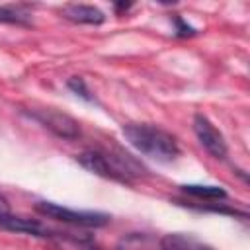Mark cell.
<instances>
[{
    "label": "cell",
    "instance_id": "obj_10",
    "mask_svg": "<svg viewBox=\"0 0 250 250\" xmlns=\"http://www.w3.org/2000/svg\"><path fill=\"white\" fill-rule=\"evenodd\" d=\"M0 23L12 25H31V14L25 4H8L0 6Z\"/></svg>",
    "mask_w": 250,
    "mask_h": 250
},
{
    "label": "cell",
    "instance_id": "obj_4",
    "mask_svg": "<svg viewBox=\"0 0 250 250\" xmlns=\"http://www.w3.org/2000/svg\"><path fill=\"white\" fill-rule=\"evenodd\" d=\"M23 113H25L27 117H31L33 121H37L39 125H43L45 129H49L53 135L61 137V139L74 141V139H78V135H80L78 123H76L70 115H66V113L59 111V109H53V107H39V109H29V111L23 109Z\"/></svg>",
    "mask_w": 250,
    "mask_h": 250
},
{
    "label": "cell",
    "instance_id": "obj_6",
    "mask_svg": "<svg viewBox=\"0 0 250 250\" xmlns=\"http://www.w3.org/2000/svg\"><path fill=\"white\" fill-rule=\"evenodd\" d=\"M0 227L4 230H10V232H23V234L41 236V238H51V236L59 234V232L51 230L49 227L41 225L35 219H23V217H16V215H10V213L0 219Z\"/></svg>",
    "mask_w": 250,
    "mask_h": 250
},
{
    "label": "cell",
    "instance_id": "obj_7",
    "mask_svg": "<svg viewBox=\"0 0 250 250\" xmlns=\"http://www.w3.org/2000/svg\"><path fill=\"white\" fill-rule=\"evenodd\" d=\"M61 16L72 23H84V25H100L105 21L104 12L90 4H66L62 6Z\"/></svg>",
    "mask_w": 250,
    "mask_h": 250
},
{
    "label": "cell",
    "instance_id": "obj_1",
    "mask_svg": "<svg viewBox=\"0 0 250 250\" xmlns=\"http://www.w3.org/2000/svg\"><path fill=\"white\" fill-rule=\"evenodd\" d=\"M76 160L88 172L107 178V180L121 182V184H131L133 178L146 174V168L139 160H135V156L127 152H119V150L105 152V150L90 148V150L76 154Z\"/></svg>",
    "mask_w": 250,
    "mask_h": 250
},
{
    "label": "cell",
    "instance_id": "obj_12",
    "mask_svg": "<svg viewBox=\"0 0 250 250\" xmlns=\"http://www.w3.org/2000/svg\"><path fill=\"white\" fill-rule=\"evenodd\" d=\"M66 86H68V90H72V92H74L76 96H80L82 100H86V102H94V98L90 96V90L86 88V82H84L82 76H72V78H68Z\"/></svg>",
    "mask_w": 250,
    "mask_h": 250
},
{
    "label": "cell",
    "instance_id": "obj_8",
    "mask_svg": "<svg viewBox=\"0 0 250 250\" xmlns=\"http://www.w3.org/2000/svg\"><path fill=\"white\" fill-rule=\"evenodd\" d=\"M115 250H160V240L150 232H129L117 240Z\"/></svg>",
    "mask_w": 250,
    "mask_h": 250
},
{
    "label": "cell",
    "instance_id": "obj_13",
    "mask_svg": "<svg viewBox=\"0 0 250 250\" xmlns=\"http://www.w3.org/2000/svg\"><path fill=\"white\" fill-rule=\"evenodd\" d=\"M174 25H176V37H191L197 33V29L186 23L182 16H174Z\"/></svg>",
    "mask_w": 250,
    "mask_h": 250
},
{
    "label": "cell",
    "instance_id": "obj_5",
    "mask_svg": "<svg viewBox=\"0 0 250 250\" xmlns=\"http://www.w3.org/2000/svg\"><path fill=\"white\" fill-rule=\"evenodd\" d=\"M193 133L197 137V141L201 143V146L213 156V158H227V141L223 137V133L203 115V113H195L193 115Z\"/></svg>",
    "mask_w": 250,
    "mask_h": 250
},
{
    "label": "cell",
    "instance_id": "obj_14",
    "mask_svg": "<svg viewBox=\"0 0 250 250\" xmlns=\"http://www.w3.org/2000/svg\"><path fill=\"white\" fill-rule=\"evenodd\" d=\"M131 6H133L131 2H115V4H113V8H115V12H117V14H121V12H127Z\"/></svg>",
    "mask_w": 250,
    "mask_h": 250
},
{
    "label": "cell",
    "instance_id": "obj_3",
    "mask_svg": "<svg viewBox=\"0 0 250 250\" xmlns=\"http://www.w3.org/2000/svg\"><path fill=\"white\" fill-rule=\"evenodd\" d=\"M33 209L47 217V219H55V221H61V223H68V225H74V227H88V229H98V227H105L111 217L107 213H98V211H76V209H68V207H62L59 203H53V201H37L33 205Z\"/></svg>",
    "mask_w": 250,
    "mask_h": 250
},
{
    "label": "cell",
    "instance_id": "obj_15",
    "mask_svg": "<svg viewBox=\"0 0 250 250\" xmlns=\"http://www.w3.org/2000/svg\"><path fill=\"white\" fill-rule=\"evenodd\" d=\"M8 213H10V205H8V201L0 195V219H2L4 215H8Z\"/></svg>",
    "mask_w": 250,
    "mask_h": 250
},
{
    "label": "cell",
    "instance_id": "obj_2",
    "mask_svg": "<svg viewBox=\"0 0 250 250\" xmlns=\"http://www.w3.org/2000/svg\"><path fill=\"white\" fill-rule=\"evenodd\" d=\"M123 135L133 148L156 162H174L180 156L178 141L172 133L150 125V123H127L123 125Z\"/></svg>",
    "mask_w": 250,
    "mask_h": 250
},
{
    "label": "cell",
    "instance_id": "obj_11",
    "mask_svg": "<svg viewBox=\"0 0 250 250\" xmlns=\"http://www.w3.org/2000/svg\"><path fill=\"white\" fill-rule=\"evenodd\" d=\"M182 191L199 199H227L229 193L219 188V186H197V184H189V186H182Z\"/></svg>",
    "mask_w": 250,
    "mask_h": 250
},
{
    "label": "cell",
    "instance_id": "obj_9",
    "mask_svg": "<svg viewBox=\"0 0 250 250\" xmlns=\"http://www.w3.org/2000/svg\"><path fill=\"white\" fill-rule=\"evenodd\" d=\"M160 250H213L191 234L170 232L160 238Z\"/></svg>",
    "mask_w": 250,
    "mask_h": 250
}]
</instances>
